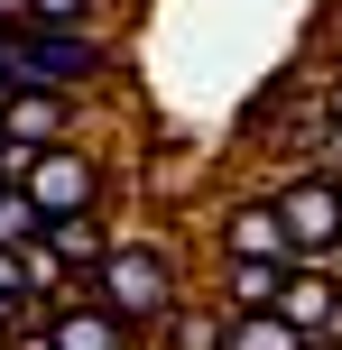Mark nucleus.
Masks as SVG:
<instances>
[{
    "label": "nucleus",
    "mask_w": 342,
    "mask_h": 350,
    "mask_svg": "<svg viewBox=\"0 0 342 350\" xmlns=\"http://www.w3.org/2000/svg\"><path fill=\"white\" fill-rule=\"evenodd\" d=\"M278 295H287V267H269V258H213V304L222 314H278Z\"/></svg>",
    "instance_id": "1a4fd4ad"
},
{
    "label": "nucleus",
    "mask_w": 342,
    "mask_h": 350,
    "mask_svg": "<svg viewBox=\"0 0 342 350\" xmlns=\"http://www.w3.org/2000/svg\"><path fill=\"white\" fill-rule=\"evenodd\" d=\"M213 258H269V267H296V240L278 221V193H232L213 212Z\"/></svg>",
    "instance_id": "39448f33"
},
{
    "label": "nucleus",
    "mask_w": 342,
    "mask_h": 350,
    "mask_svg": "<svg viewBox=\"0 0 342 350\" xmlns=\"http://www.w3.org/2000/svg\"><path fill=\"white\" fill-rule=\"evenodd\" d=\"M0 157H10V129H0Z\"/></svg>",
    "instance_id": "a211bd4d"
},
{
    "label": "nucleus",
    "mask_w": 342,
    "mask_h": 350,
    "mask_svg": "<svg viewBox=\"0 0 342 350\" xmlns=\"http://www.w3.org/2000/svg\"><path fill=\"white\" fill-rule=\"evenodd\" d=\"M10 175L28 185V203L47 212V221H74V212H121L111 193H121V175L93 139H65V148H10Z\"/></svg>",
    "instance_id": "f03ea898"
},
{
    "label": "nucleus",
    "mask_w": 342,
    "mask_h": 350,
    "mask_svg": "<svg viewBox=\"0 0 342 350\" xmlns=\"http://www.w3.org/2000/svg\"><path fill=\"white\" fill-rule=\"evenodd\" d=\"M19 28H102V0H28Z\"/></svg>",
    "instance_id": "4468645a"
},
{
    "label": "nucleus",
    "mask_w": 342,
    "mask_h": 350,
    "mask_svg": "<svg viewBox=\"0 0 342 350\" xmlns=\"http://www.w3.org/2000/svg\"><path fill=\"white\" fill-rule=\"evenodd\" d=\"M222 350H306V332L287 314H232V341Z\"/></svg>",
    "instance_id": "f8f14e48"
},
{
    "label": "nucleus",
    "mask_w": 342,
    "mask_h": 350,
    "mask_svg": "<svg viewBox=\"0 0 342 350\" xmlns=\"http://www.w3.org/2000/svg\"><path fill=\"white\" fill-rule=\"evenodd\" d=\"M0 28H10V18H0Z\"/></svg>",
    "instance_id": "aec40b11"
},
{
    "label": "nucleus",
    "mask_w": 342,
    "mask_h": 350,
    "mask_svg": "<svg viewBox=\"0 0 342 350\" xmlns=\"http://www.w3.org/2000/svg\"><path fill=\"white\" fill-rule=\"evenodd\" d=\"M102 74H111V37L102 28H19V83L93 92Z\"/></svg>",
    "instance_id": "7ed1b4c3"
},
{
    "label": "nucleus",
    "mask_w": 342,
    "mask_h": 350,
    "mask_svg": "<svg viewBox=\"0 0 342 350\" xmlns=\"http://www.w3.org/2000/svg\"><path fill=\"white\" fill-rule=\"evenodd\" d=\"M278 314H287L306 341H342V286L324 277V267H287V295H278Z\"/></svg>",
    "instance_id": "6e6552de"
},
{
    "label": "nucleus",
    "mask_w": 342,
    "mask_h": 350,
    "mask_svg": "<svg viewBox=\"0 0 342 350\" xmlns=\"http://www.w3.org/2000/svg\"><path fill=\"white\" fill-rule=\"evenodd\" d=\"M0 185H10V166H0Z\"/></svg>",
    "instance_id": "6ab92c4d"
},
{
    "label": "nucleus",
    "mask_w": 342,
    "mask_h": 350,
    "mask_svg": "<svg viewBox=\"0 0 342 350\" xmlns=\"http://www.w3.org/2000/svg\"><path fill=\"white\" fill-rule=\"evenodd\" d=\"M0 295L28 304V249H0Z\"/></svg>",
    "instance_id": "2eb2a0df"
},
{
    "label": "nucleus",
    "mask_w": 342,
    "mask_h": 350,
    "mask_svg": "<svg viewBox=\"0 0 342 350\" xmlns=\"http://www.w3.org/2000/svg\"><path fill=\"white\" fill-rule=\"evenodd\" d=\"M93 295L111 304V314L130 323V332H158L167 314H176L185 295H195V286H185V249L167 240V230H121V249H111L102 258V277H93Z\"/></svg>",
    "instance_id": "f257e3e1"
},
{
    "label": "nucleus",
    "mask_w": 342,
    "mask_h": 350,
    "mask_svg": "<svg viewBox=\"0 0 342 350\" xmlns=\"http://www.w3.org/2000/svg\"><path fill=\"white\" fill-rule=\"evenodd\" d=\"M0 129H10V148H65V139H84V92L19 83L10 102H0Z\"/></svg>",
    "instance_id": "423d86ee"
},
{
    "label": "nucleus",
    "mask_w": 342,
    "mask_h": 350,
    "mask_svg": "<svg viewBox=\"0 0 342 350\" xmlns=\"http://www.w3.org/2000/svg\"><path fill=\"white\" fill-rule=\"evenodd\" d=\"M278 221L296 240V267H333L342 258V175L333 166H306L278 185Z\"/></svg>",
    "instance_id": "20e7f679"
},
{
    "label": "nucleus",
    "mask_w": 342,
    "mask_h": 350,
    "mask_svg": "<svg viewBox=\"0 0 342 350\" xmlns=\"http://www.w3.org/2000/svg\"><path fill=\"white\" fill-rule=\"evenodd\" d=\"M47 350H139V332H130V323L84 286V295L47 304Z\"/></svg>",
    "instance_id": "0eeeda50"
},
{
    "label": "nucleus",
    "mask_w": 342,
    "mask_h": 350,
    "mask_svg": "<svg viewBox=\"0 0 342 350\" xmlns=\"http://www.w3.org/2000/svg\"><path fill=\"white\" fill-rule=\"evenodd\" d=\"M37 230H47V212L28 203V185H0V249H28Z\"/></svg>",
    "instance_id": "ddd939ff"
},
{
    "label": "nucleus",
    "mask_w": 342,
    "mask_h": 350,
    "mask_svg": "<svg viewBox=\"0 0 342 350\" xmlns=\"http://www.w3.org/2000/svg\"><path fill=\"white\" fill-rule=\"evenodd\" d=\"M47 249H56V258H65L74 267V277H102V258H111V249H121V221H111V212H74V221H47Z\"/></svg>",
    "instance_id": "9d476101"
},
{
    "label": "nucleus",
    "mask_w": 342,
    "mask_h": 350,
    "mask_svg": "<svg viewBox=\"0 0 342 350\" xmlns=\"http://www.w3.org/2000/svg\"><path fill=\"white\" fill-rule=\"evenodd\" d=\"M139 350H148V341H139Z\"/></svg>",
    "instance_id": "412c9836"
},
{
    "label": "nucleus",
    "mask_w": 342,
    "mask_h": 350,
    "mask_svg": "<svg viewBox=\"0 0 342 350\" xmlns=\"http://www.w3.org/2000/svg\"><path fill=\"white\" fill-rule=\"evenodd\" d=\"M19 92V28H0V102Z\"/></svg>",
    "instance_id": "dca6fc26"
},
{
    "label": "nucleus",
    "mask_w": 342,
    "mask_h": 350,
    "mask_svg": "<svg viewBox=\"0 0 342 350\" xmlns=\"http://www.w3.org/2000/svg\"><path fill=\"white\" fill-rule=\"evenodd\" d=\"M306 350H342V341H306Z\"/></svg>",
    "instance_id": "f3484780"
},
{
    "label": "nucleus",
    "mask_w": 342,
    "mask_h": 350,
    "mask_svg": "<svg viewBox=\"0 0 342 350\" xmlns=\"http://www.w3.org/2000/svg\"><path fill=\"white\" fill-rule=\"evenodd\" d=\"M222 341H232V314H222L213 295H185L176 314L148 332V350H222Z\"/></svg>",
    "instance_id": "9b49d317"
}]
</instances>
